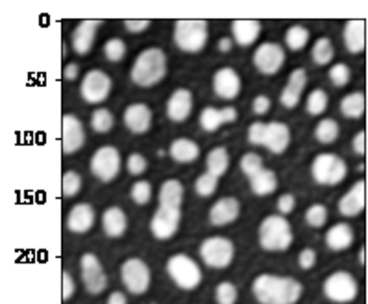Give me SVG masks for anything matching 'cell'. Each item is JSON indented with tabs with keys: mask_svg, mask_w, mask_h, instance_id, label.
I'll use <instances>...</instances> for the list:
<instances>
[{
	"mask_svg": "<svg viewBox=\"0 0 368 304\" xmlns=\"http://www.w3.org/2000/svg\"><path fill=\"white\" fill-rule=\"evenodd\" d=\"M237 120V109L235 107H224V109H215V107H206L200 113V126L204 131L213 133L222 126V124H233Z\"/></svg>",
	"mask_w": 368,
	"mask_h": 304,
	"instance_id": "44dd1931",
	"label": "cell"
},
{
	"mask_svg": "<svg viewBox=\"0 0 368 304\" xmlns=\"http://www.w3.org/2000/svg\"><path fill=\"white\" fill-rule=\"evenodd\" d=\"M111 78L102 71H89L82 80L80 94L87 104H100L111 93Z\"/></svg>",
	"mask_w": 368,
	"mask_h": 304,
	"instance_id": "7c38bea8",
	"label": "cell"
},
{
	"mask_svg": "<svg viewBox=\"0 0 368 304\" xmlns=\"http://www.w3.org/2000/svg\"><path fill=\"white\" fill-rule=\"evenodd\" d=\"M160 207H173L180 209L184 203V185L178 179H166L160 188Z\"/></svg>",
	"mask_w": 368,
	"mask_h": 304,
	"instance_id": "f546056e",
	"label": "cell"
},
{
	"mask_svg": "<svg viewBox=\"0 0 368 304\" xmlns=\"http://www.w3.org/2000/svg\"><path fill=\"white\" fill-rule=\"evenodd\" d=\"M193 111V94L187 89L174 91L173 96L166 102V117L173 122H185Z\"/></svg>",
	"mask_w": 368,
	"mask_h": 304,
	"instance_id": "ac0fdd59",
	"label": "cell"
},
{
	"mask_svg": "<svg viewBox=\"0 0 368 304\" xmlns=\"http://www.w3.org/2000/svg\"><path fill=\"white\" fill-rule=\"evenodd\" d=\"M213 91L222 100L237 98L241 93V78L232 67L219 69L213 76Z\"/></svg>",
	"mask_w": 368,
	"mask_h": 304,
	"instance_id": "2e32d148",
	"label": "cell"
},
{
	"mask_svg": "<svg viewBox=\"0 0 368 304\" xmlns=\"http://www.w3.org/2000/svg\"><path fill=\"white\" fill-rule=\"evenodd\" d=\"M91 172L102 183H111L120 172V155L117 148L102 146L91 157Z\"/></svg>",
	"mask_w": 368,
	"mask_h": 304,
	"instance_id": "30bf717a",
	"label": "cell"
},
{
	"mask_svg": "<svg viewBox=\"0 0 368 304\" xmlns=\"http://www.w3.org/2000/svg\"><path fill=\"white\" fill-rule=\"evenodd\" d=\"M174 43L187 54L200 52L208 43V23L202 19H180L174 24Z\"/></svg>",
	"mask_w": 368,
	"mask_h": 304,
	"instance_id": "277c9868",
	"label": "cell"
},
{
	"mask_svg": "<svg viewBox=\"0 0 368 304\" xmlns=\"http://www.w3.org/2000/svg\"><path fill=\"white\" fill-rule=\"evenodd\" d=\"M125 126L130 129L131 133H147L150 126H152V111H150V107L144 106V104H133V106L126 107Z\"/></svg>",
	"mask_w": 368,
	"mask_h": 304,
	"instance_id": "ffe728a7",
	"label": "cell"
},
{
	"mask_svg": "<svg viewBox=\"0 0 368 304\" xmlns=\"http://www.w3.org/2000/svg\"><path fill=\"white\" fill-rule=\"evenodd\" d=\"M345 47L348 52L361 54L365 50V21L351 19L345 26Z\"/></svg>",
	"mask_w": 368,
	"mask_h": 304,
	"instance_id": "83f0119b",
	"label": "cell"
},
{
	"mask_svg": "<svg viewBox=\"0 0 368 304\" xmlns=\"http://www.w3.org/2000/svg\"><path fill=\"white\" fill-rule=\"evenodd\" d=\"M206 166H208V174L215 176L219 179L220 176H224L228 168H230V155L226 148H215L208 153L206 157Z\"/></svg>",
	"mask_w": 368,
	"mask_h": 304,
	"instance_id": "4dcf8cb0",
	"label": "cell"
},
{
	"mask_svg": "<svg viewBox=\"0 0 368 304\" xmlns=\"http://www.w3.org/2000/svg\"><path fill=\"white\" fill-rule=\"evenodd\" d=\"M311 172H313V179H315L318 185L335 187L338 183L345 181L348 166H346L343 159L333 155V153H321V155H316L315 161H313Z\"/></svg>",
	"mask_w": 368,
	"mask_h": 304,
	"instance_id": "8992f818",
	"label": "cell"
},
{
	"mask_svg": "<svg viewBox=\"0 0 368 304\" xmlns=\"http://www.w3.org/2000/svg\"><path fill=\"white\" fill-rule=\"evenodd\" d=\"M76 292V284H74V279L71 277V273H63L61 277V295H63V301H69V299L74 295Z\"/></svg>",
	"mask_w": 368,
	"mask_h": 304,
	"instance_id": "f907efd6",
	"label": "cell"
},
{
	"mask_svg": "<svg viewBox=\"0 0 368 304\" xmlns=\"http://www.w3.org/2000/svg\"><path fill=\"white\" fill-rule=\"evenodd\" d=\"M106 304H128V299L122 292H113L109 297H107Z\"/></svg>",
	"mask_w": 368,
	"mask_h": 304,
	"instance_id": "91938a15",
	"label": "cell"
},
{
	"mask_svg": "<svg viewBox=\"0 0 368 304\" xmlns=\"http://www.w3.org/2000/svg\"><path fill=\"white\" fill-rule=\"evenodd\" d=\"M217 304H235L237 303V288L232 282H220L215 290Z\"/></svg>",
	"mask_w": 368,
	"mask_h": 304,
	"instance_id": "7bdbcfd3",
	"label": "cell"
},
{
	"mask_svg": "<svg viewBox=\"0 0 368 304\" xmlns=\"http://www.w3.org/2000/svg\"><path fill=\"white\" fill-rule=\"evenodd\" d=\"M365 251H367V249H365V247H361V253H359V260H361V264L367 262V260H365Z\"/></svg>",
	"mask_w": 368,
	"mask_h": 304,
	"instance_id": "6125c7cd",
	"label": "cell"
},
{
	"mask_svg": "<svg viewBox=\"0 0 368 304\" xmlns=\"http://www.w3.org/2000/svg\"><path fill=\"white\" fill-rule=\"evenodd\" d=\"M61 146L63 153L71 155L76 153L85 142V131H83L82 122L74 115H65L61 120Z\"/></svg>",
	"mask_w": 368,
	"mask_h": 304,
	"instance_id": "9a60e30c",
	"label": "cell"
},
{
	"mask_svg": "<svg viewBox=\"0 0 368 304\" xmlns=\"http://www.w3.org/2000/svg\"><path fill=\"white\" fill-rule=\"evenodd\" d=\"M120 281L133 295H143L150 288V269L141 258H128L120 266Z\"/></svg>",
	"mask_w": 368,
	"mask_h": 304,
	"instance_id": "9c48e42d",
	"label": "cell"
},
{
	"mask_svg": "<svg viewBox=\"0 0 368 304\" xmlns=\"http://www.w3.org/2000/svg\"><path fill=\"white\" fill-rule=\"evenodd\" d=\"M147 166H149V163H147V159H144L141 153H131L128 161H126V168H128L131 176H141V174H144Z\"/></svg>",
	"mask_w": 368,
	"mask_h": 304,
	"instance_id": "c3c4849f",
	"label": "cell"
},
{
	"mask_svg": "<svg viewBox=\"0 0 368 304\" xmlns=\"http://www.w3.org/2000/svg\"><path fill=\"white\" fill-rule=\"evenodd\" d=\"M100 26V21H82L76 30L72 32V48L80 56H85L93 48L96 37V28Z\"/></svg>",
	"mask_w": 368,
	"mask_h": 304,
	"instance_id": "7402d4cb",
	"label": "cell"
},
{
	"mask_svg": "<svg viewBox=\"0 0 368 304\" xmlns=\"http://www.w3.org/2000/svg\"><path fill=\"white\" fill-rule=\"evenodd\" d=\"M291 142V131L287 128V124L283 122H270L267 129V141H265V148L270 150L276 155H281L289 148Z\"/></svg>",
	"mask_w": 368,
	"mask_h": 304,
	"instance_id": "d4e9b609",
	"label": "cell"
},
{
	"mask_svg": "<svg viewBox=\"0 0 368 304\" xmlns=\"http://www.w3.org/2000/svg\"><path fill=\"white\" fill-rule=\"evenodd\" d=\"M270 109V98L265 96V94H259L254 98V104H252V111L256 113V115H265Z\"/></svg>",
	"mask_w": 368,
	"mask_h": 304,
	"instance_id": "9f6ffc18",
	"label": "cell"
},
{
	"mask_svg": "<svg viewBox=\"0 0 368 304\" xmlns=\"http://www.w3.org/2000/svg\"><path fill=\"white\" fill-rule=\"evenodd\" d=\"M241 170L244 172V176L254 177L263 170V159L257 153H246L241 159Z\"/></svg>",
	"mask_w": 368,
	"mask_h": 304,
	"instance_id": "ee69618b",
	"label": "cell"
},
{
	"mask_svg": "<svg viewBox=\"0 0 368 304\" xmlns=\"http://www.w3.org/2000/svg\"><path fill=\"white\" fill-rule=\"evenodd\" d=\"M233 41L239 47H250L252 43L257 41V37L261 34V23L252 21V19H237L232 23Z\"/></svg>",
	"mask_w": 368,
	"mask_h": 304,
	"instance_id": "cb8c5ba5",
	"label": "cell"
},
{
	"mask_svg": "<svg viewBox=\"0 0 368 304\" xmlns=\"http://www.w3.org/2000/svg\"><path fill=\"white\" fill-rule=\"evenodd\" d=\"M78 76H80V67L76 63L67 65L65 71H63V78H65L67 82H74Z\"/></svg>",
	"mask_w": 368,
	"mask_h": 304,
	"instance_id": "680465c9",
	"label": "cell"
},
{
	"mask_svg": "<svg viewBox=\"0 0 368 304\" xmlns=\"http://www.w3.org/2000/svg\"><path fill=\"white\" fill-rule=\"evenodd\" d=\"M235 255V247L228 238L222 236H213L202 242L200 246V258L208 268L224 269L228 268Z\"/></svg>",
	"mask_w": 368,
	"mask_h": 304,
	"instance_id": "52a82bcc",
	"label": "cell"
},
{
	"mask_svg": "<svg viewBox=\"0 0 368 304\" xmlns=\"http://www.w3.org/2000/svg\"><path fill=\"white\" fill-rule=\"evenodd\" d=\"M354 244V231L348 223H337L326 233V246L332 251H345Z\"/></svg>",
	"mask_w": 368,
	"mask_h": 304,
	"instance_id": "4316f807",
	"label": "cell"
},
{
	"mask_svg": "<svg viewBox=\"0 0 368 304\" xmlns=\"http://www.w3.org/2000/svg\"><path fill=\"white\" fill-rule=\"evenodd\" d=\"M166 271L174 284L182 290H195L202 282V271L198 268V264L187 255H174L169 258Z\"/></svg>",
	"mask_w": 368,
	"mask_h": 304,
	"instance_id": "5b68a950",
	"label": "cell"
},
{
	"mask_svg": "<svg viewBox=\"0 0 368 304\" xmlns=\"http://www.w3.org/2000/svg\"><path fill=\"white\" fill-rule=\"evenodd\" d=\"M333 54H335V50H333L332 41H329L327 37H321V39H316V43L313 45V52H311V56H313L315 65L324 67V65L332 63Z\"/></svg>",
	"mask_w": 368,
	"mask_h": 304,
	"instance_id": "e575fe53",
	"label": "cell"
},
{
	"mask_svg": "<svg viewBox=\"0 0 368 304\" xmlns=\"http://www.w3.org/2000/svg\"><path fill=\"white\" fill-rule=\"evenodd\" d=\"M327 220V209L321 203H316V205H311L305 211V222H307L309 227L313 229H321L326 225Z\"/></svg>",
	"mask_w": 368,
	"mask_h": 304,
	"instance_id": "60d3db41",
	"label": "cell"
},
{
	"mask_svg": "<svg viewBox=\"0 0 368 304\" xmlns=\"http://www.w3.org/2000/svg\"><path fill=\"white\" fill-rule=\"evenodd\" d=\"M131 199L136 201L137 205H147L152 199V187L149 181H137L133 183V187L130 190Z\"/></svg>",
	"mask_w": 368,
	"mask_h": 304,
	"instance_id": "f6af8a7d",
	"label": "cell"
},
{
	"mask_svg": "<svg viewBox=\"0 0 368 304\" xmlns=\"http://www.w3.org/2000/svg\"><path fill=\"white\" fill-rule=\"evenodd\" d=\"M294 205H296V199L292 194H283L281 198L278 199V211L285 216V214H291L294 211Z\"/></svg>",
	"mask_w": 368,
	"mask_h": 304,
	"instance_id": "db71d44e",
	"label": "cell"
},
{
	"mask_svg": "<svg viewBox=\"0 0 368 304\" xmlns=\"http://www.w3.org/2000/svg\"><path fill=\"white\" fill-rule=\"evenodd\" d=\"M80 271H82V282L85 292L89 295H100L107 288V277L104 273L98 257H95L93 253H85L80 258Z\"/></svg>",
	"mask_w": 368,
	"mask_h": 304,
	"instance_id": "8fae6325",
	"label": "cell"
},
{
	"mask_svg": "<svg viewBox=\"0 0 368 304\" xmlns=\"http://www.w3.org/2000/svg\"><path fill=\"white\" fill-rule=\"evenodd\" d=\"M316 141L322 142V144H332V142L337 141L338 137V124L332 118H324L318 122L315 129Z\"/></svg>",
	"mask_w": 368,
	"mask_h": 304,
	"instance_id": "d590c367",
	"label": "cell"
},
{
	"mask_svg": "<svg viewBox=\"0 0 368 304\" xmlns=\"http://www.w3.org/2000/svg\"><path fill=\"white\" fill-rule=\"evenodd\" d=\"M217 185H219V179L206 172V174H202L196 179L195 190L200 198H211L217 192Z\"/></svg>",
	"mask_w": 368,
	"mask_h": 304,
	"instance_id": "ab89813d",
	"label": "cell"
},
{
	"mask_svg": "<svg viewBox=\"0 0 368 304\" xmlns=\"http://www.w3.org/2000/svg\"><path fill=\"white\" fill-rule=\"evenodd\" d=\"M252 293L259 304H296L303 286L292 277L261 273L252 284Z\"/></svg>",
	"mask_w": 368,
	"mask_h": 304,
	"instance_id": "6da1fadb",
	"label": "cell"
},
{
	"mask_svg": "<svg viewBox=\"0 0 368 304\" xmlns=\"http://www.w3.org/2000/svg\"><path fill=\"white\" fill-rule=\"evenodd\" d=\"M307 85V74L303 69H294L291 72V76H289V83H287V87L292 89L294 93L302 94L303 89Z\"/></svg>",
	"mask_w": 368,
	"mask_h": 304,
	"instance_id": "681fc988",
	"label": "cell"
},
{
	"mask_svg": "<svg viewBox=\"0 0 368 304\" xmlns=\"http://www.w3.org/2000/svg\"><path fill=\"white\" fill-rule=\"evenodd\" d=\"M150 26L149 19H141V21H136V19H126L125 28L131 34H139V32H144V30Z\"/></svg>",
	"mask_w": 368,
	"mask_h": 304,
	"instance_id": "11a10c76",
	"label": "cell"
},
{
	"mask_svg": "<svg viewBox=\"0 0 368 304\" xmlns=\"http://www.w3.org/2000/svg\"><path fill=\"white\" fill-rule=\"evenodd\" d=\"M259 246L265 251L281 253L287 251L292 244L291 223L283 216H267L259 225Z\"/></svg>",
	"mask_w": 368,
	"mask_h": 304,
	"instance_id": "3957f363",
	"label": "cell"
},
{
	"mask_svg": "<svg viewBox=\"0 0 368 304\" xmlns=\"http://www.w3.org/2000/svg\"><path fill=\"white\" fill-rule=\"evenodd\" d=\"M279 102H281V106L287 107V109H292V107L298 106V102H300V94L294 93L292 89L285 87L283 89V93L279 96Z\"/></svg>",
	"mask_w": 368,
	"mask_h": 304,
	"instance_id": "f5cc1de1",
	"label": "cell"
},
{
	"mask_svg": "<svg viewBox=\"0 0 368 304\" xmlns=\"http://www.w3.org/2000/svg\"><path fill=\"white\" fill-rule=\"evenodd\" d=\"M113 115L109 109H96L91 115V128L95 129L96 133H107L113 128Z\"/></svg>",
	"mask_w": 368,
	"mask_h": 304,
	"instance_id": "74e56055",
	"label": "cell"
},
{
	"mask_svg": "<svg viewBox=\"0 0 368 304\" xmlns=\"http://www.w3.org/2000/svg\"><path fill=\"white\" fill-rule=\"evenodd\" d=\"M102 227H104V233L109 236V238H119L126 233L128 229V218H126L125 211L119 209V207H111L104 212L102 216Z\"/></svg>",
	"mask_w": 368,
	"mask_h": 304,
	"instance_id": "484cf974",
	"label": "cell"
},
{
	"mask_svg": "<svg viewBox=\"0 0 368 304\" xmlns=\"http://www.w3.org/2000/svg\"><path fill=\"white\" fill-rule=\"evenodd\" d=\"M166 74V58L160 48H147L131 67V82L139 87H154Z\"/></svg>",
	"mask_w": 368,
	"mask_h": 304,
	"instance_id": "7a4b0ae2",
	"label": "cell"
},
{
	"mask_svg": "<svg viewBox=\"0 0 368 304\" xmlns=\"http://www.w3.org/2000/svg\"><path fill=\"white\" fill-rule=\"evenodd\" d=\"M217 47H219V50L220 52H230V50H232V47H233V41L232 39H230V37H222V39H220L219 41V45H217Z\"/></svg>",
	"mask_w": 368,
	"mask_h": 304,
	"instance_id": "94428289",
	"label": "cell"
},
{
	"mask_svg": "<svg viewBox=\"0 0 368 304\" xmlns=\"http://www.w3.org/2000/svg\"><path fill=\"white\" fill-rule=\"evenodd\" d=\"M285 63V52L276 43H263L254 54V65L265 76H272Z\"/></svg>",
	"mask_w": 368,
	"mask_h": 304,
	"instance_id": "5bb4252c",
	"label": "cell"
},
{
	"mask_svg": "<svg viewBox=\"0 0 368 304\" xmlns=\"http://www.w3.org/2000/svg\"><path fill=\"white\" fill-rule=\"evenodd\" d=\"M104 56H106L107 61H111V63H119L120 59L126 56V45L122 39L119 37H113L109 41L104 45Z\"/></svg>",
	"mask_w": 368,
	"mask_h": 304,
	"instance_id": "b9f144b4",
	"label": "cell"
},
{
	"mask_svg": "<svg viewBox=\"0 0 368 304\" xmlns=\"http://www.w3.org/2000/svg\"><path fill=\"white\" fill-rule=\"evenodd\" d=\"M169 153H171V157H173V161H176V163L189 164L195 163L196 159H198L200 148H198L196 142L189 141V139H176V141L171 144V148H169Z\"/></svg>",
	"mask_w": 368,
	"mask_h": 304,
	"instance_id": "f1b7e54d",
	"label": "cell"
},
{
	"mask_svg": "<svg viewBox=\"0 0 368 304\" xmlns=\"http://www.w3.org/2000/svg\"><path fill=\"white\" fill-rule=\"evenodd\" d=\"M298 264H300V268L302 269H311V268H315V264H316V253L315 249H303L302 253H300V257H298Z\"/></svg>",
	"mask_w": 368,
	"mask_h": 304,
	"instance_id": "816d5d0a",
	"label": "cell"
},
{
	"mask_svg": "<svg viewBox=\"0 0 368 304\" xmlns=\"http://www.w3.org/2000/svg\"><path fill=\"white\" fill-rule=\"evenodd\" d=\"M365 107H367V102L362 93H351L340 100V113L346 118H354V120L361 118L365 115Z\"/></svg>",
	"mask_w": 368,
	"mask_h": 304,
	"instance_id": "d6a6232c",
	"label": "cell"
},
{
	"mask_svg": "<svg viewBox=\"0 0 368 304\" xmlns=\"http://www.w3.org/2000/svg\"><path fill=\"white\" fill-rule=\"evenodd\" d=\"M267 129L268 124L263 122H254L248 128V142L254 144V146H265V141H267Z\"/></svg>",
	"mask_w": 368,
	"mask_h": 304,
	"instance_id": "7dc6e473",
	"label": "cell"
},
{
	"mask_svg": "<svg viewBox=\"0 0 368 304\" xmlns=\"http://www.w3.org/2000/svg\"><path fill=\"white\" fill-rule=\"evenodd\" d=\"M350 78H351L350 67L345 63L333 65L332 71H329V80H332V83L335 87H345V85H348V83H350Z\"/></svg>",
	"mask_w": 368,
	"mask_h": 304,
	"instance_id": "bcb514c9",
	"label": "cell"
},
{
	"mask_svg": "<svg viewBox=\"0 0 368 304\" xmlns=\"http://www.w3.org/2000/svg\"><path fill=\"white\" fill-rule=\"evenodd\" d=\"M326 109H327V94L324 93L322 89H315V91L307 96L305 111H307L311 117H321Z\"/></svg>",
	"mask_w": 368,
	"mask_h": 304,
	"instance_id": "8d00e7d4",
	"label": "cell"
},
{
	"mask_svg": "<svg viewBox=\"0 0 368 304\" xmlns=\"http://www.w3.org/2000/svg\"><path fill=\"white\" fill-rule=\"evenodd\" d=\"M309 43V30L296 24V26H291V28L287 30L285 34V45L289 50L292 52H300L305 48V45Z\"/></svg>",
	"mask_w": 368,
	"mask_h": 304,
	"instance_id": "836d02e7",
	"label": "cell"
},
{
	"mask_svg": "<svg viewBox=\"0 0 368 304\" xmlns=\"http://www.w3.org/2000/svg\"><path fill=\"white\" fill-rule=\"evenodd\" d=\"M250 187H252V192L256 196H268L272 194L278 187V179H276V174L272 170H267L263 168L259 174H256L254 177H250Z\"/></svg>",
	"mask_w": 368,
	"mask_h": 304,
	"instance_id": "1f68e13d",
	"label": "cell"
},
{
	"mask_svg": "<svg viewBox=\"0 0 368 304\" xmlns=\"http://www.w3.org/2000/svg\"><path fill=\"white\" fill-rule=\"evenodd\" d=\"M322 290H324V295L332 303L337 304L351 303L357 297V292H359L356 279L350 273H346V271H335V273H332L324 281Z\"/></svg>",
	"mask_w": 368,
	"mask_h": 304,
	"instance_id": "ba28073f",
	"label": "cell"
},
{
	"mask_svg": "<svg viewBox=\"0 0 368 304\" xmlns=\"http://www.w3.org/2000/svg\"><path fill=\"white\" fill-rule=\"evenodd\" d=\"M95 225V209L87 203L74 205L67 216V229L74 234H83Z\"/></svg>",
	"mask_w": 368,
	"mask_h": 304,
	"instance_id": "d6986e66",
	"label": "cell"
},
{
	"mask_svg": "<svg viewBox=\"0 0 368 304\" xmlns=\"http://www.w3.org/2000/svg\"><path fill=\"white\" fill-rule=\"evenodd\" d=\"M82 188V177L80 174L74 170H69L63 174V179H61V192L65 198H74Z\"/></svg>",
	"mask_w": 368,
	"mask_h": 304,
	"instance_id": "f35d334b",
	"label": "cell"
},
{
	"mask_svg": "<svg viewBox=\"0 0 368 304\" xmlns=\"http://www.w3.org/2000/svg\"><path fill=\"white\" fill-rule=\"evenodd\" d=\"M241 205L235 198H222L219 199L211 211H209V222L215 227H224L228 223H233L239 218Z\"/></svg>",
	"mask_w": 368,
	"mask_h": 304,
	"instance_id": "e0dca14e",
	"label": "cell"
},
{
	"mask_svg": "<svg viewBox=\"0 0 368 304\" xmlns=\"http://www.w3.org/2000/svg\"><path fill=\"white\" fill-rule=\"evenodd\" d=\"M365 209V181H357L338 201V212L345 218H354Z\"/></svg>",
	"mask_w": 368,
	"mask_h": 304,
	"instance_id": "603a6c76",
	"label": "cell"
},
{
	"mask_svg": "<svg viewBox=\"0 0 368 304\" xmlns=\"http://www.w3.org/2000/svg\"><path fill=\"white\" fill-rule=\"evenodd\" d=\"M182 222V212L173 207H160L150 222V231L158 240H171Z\"/></svg>",
	"mask_w": 368,
	"mask_h": 304,
	"instance_id": "4fadbf2b",
	"label": "cell"
},
{
	"mask_svg": "<svg viewBox=\"0 0 368 304\" xmlns=\"http://www.w3.org/2000/svg\"><path fill=\"white\" fill-rule=\"evenodd\" d=\"M365 144H367V133L365 131H359V133L354 137V141H351V146H354V152L357 153V155H365Z\"/></svg>",
	"mask_w": 368,
	"mask_h": 304,
	"instance_id": "6f0895ef",
	"label": "cell"
}]
</instances>
